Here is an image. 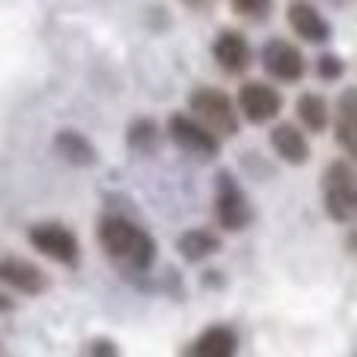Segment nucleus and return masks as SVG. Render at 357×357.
<instances>
[{
	"label": "nucleus",
	"instance_id": "1",
	"mask_svg": "<svg viewBox=\"0 0 357 357\" xmlns=\"http://www.w3.org/2000/svg\"><path fill=\"white\" fill-rule=\"evenodd\" d=\"M98 241L104 254H110L116 264L129 266V270H144L154 260V241L142 226L123 216H107L98 226Z\"/></svg>",
	"mask_w": 357,
	"mask_h": 357
},
{
	"label": "nucleus",
	"instance_id": "2",
	"mask_svg": "<svg viewBox=\"0 0 357 357\" xmlns=\"http://www.w3.org/2000/svg\"><path fill=\"white\" fill-rule=\"evenodd\" d=\"M191 113H195L197 123H204L210 132L216 135H235L238 132V119H235V107L216 88H197L188 100Z\"/></svg>",
	"mask_w": 357,
	"mask_h": 357
},
{
	"label": "nucleus",
	"instance_id": "3",
	"mask_svg": "<svg viewBox=\"0 0 357 357\" xmlns=\"http://www.w3.org/2000/svg\"><path fill=\"white\" fill-rule=\"evenodd\" d=\"M323 201H326V213L335 222H348L354 216V169L348 160H335L326 167Z\"/></svg>",
	"mask_w": 357,
	"mask_h": 357
},
{
	"label": "nucleus",
	"instance_id": "4",
	"mask_svg": "<svg viewBox=\"0 0 357 357\" xmlns=\"http://www.w3.org/2000/svg\"><path fill=\"white\" fill-rule=\"evenodd\" d=\"M29 241L50 260H60V264L73 266L79 260V241L69 232L66 226H56V222H41L29 232Z\"/></svg>",
	"mask_w": 357,
	"mask_h": 357
},
{
	"label": "nucleus",
	"instance_id": "5",
	"mask_svg": "<svg viewBox=\"0 0 357 357\" xmlns=\"http://www.w3.org/2000/svg\"><path fill=\"white\" fill-rule=\"evenodd\" d=\"M254 210H251V201L245 197V191L232 182L229 176H220V185H216V220H220L222 229H245L251 222Z\"/></svg>",
	"mask_w": 357,
	"mask_h": 357
},
{
	"label": "nucleus",
	"instance_id": "6",
	"mask_svg": "<svg viewBox=\"0 0 357 357\" xmlns=\"http://www.w3.org/2000/svg\"><path fill=\"white\" fill-rule=\"evenodd\" d=\"M169 135H173V142L182 151L197 154V157H213L216 151H220V138H216V132H210L207 126L197 123L195 116H182V113H176V116L169 119Z\"/></svg>",
	"mask_w": 357,
	"mask_h": 357
},
{
	"label": "nucleus",
	"instance_id": "7",
	"mask_svg": "<svg viewBox=\"0 0 357 357\" xmlns=\"http://www.w3.org/2000/svg\"><path fill=\"white\" fill-rule=\"evenodd\" d=\"M235 107H238V110L245 113V119H251V123H266V119H273L282 110V98H279V91L273 85H266V82H248V85H241Z\"/></svg>",
	"mask_w": 357,
	"mask_h": 357
},
{
	"label": "nucleus",
	"instance_id": "8",
	"mask_svg": "<svg viewBox=\"0 0 357 357\" xmlns=\"http://www.w3.org/2000/svg\"><path fill=\"white\" fill-rule=\"evenodd\" d=\"M264 66L273 79L279 82H298L304 75V56L289 41H270L264 47Z\"/></svg>",
	"mask_w": 357,
	"mask_h": 357
},
{
	"label": "nucleus",
	"instance_id": "9",
	"mask_svg": "<svg viewBox=\"0 0 357 357\" xmlns=\"http://www.w3.org/2000/svg\"><path fill=\"white\" fill-rule=\"evenodd\" d=\"M0 282L16 291H25V295H38V291H44V285H47V276H44L38 266H31L29 260L0 257Z\"/></svg>",
	"mask_w": 357,
	"mask_h": 357
},
{
	"label": "nucleus",
	"instance_id": "10",
	"mask_svg": "<svg viewBox=\"0 0 357 357\" xmlns=\"http://www.w3.org/2000/svg\"><path fill=\"white\" fill-rule=\"evenodd\" d=\"M289 25L298 31V38H304L307 44H323L329 38L326 19H323L320 10H317L314 3H307V0H295V3L289 6Z\"/></svg>",
	"mask_w": 357,
	"mask_h": 357
},
{
	"label": "nucleus",
	"instance_id": "11",
	"mask_svg": "<svg viewBox=\"0 0 357 357\" xmlns=\"http://www.w3.org/2000/svg\"><path fill=\"white\" fill-rule=\"evenodd\" d=\"M213 60L220 63L226 73H241L251 66V47H248L245 35L238 31H222L213 41Z\"/></svg>",
	"mask_w": 357,
	"mask_h": 357
},
{
	"label": "nucleus",
	"instance_id": "12",
	"mask_svg": "<svg viewBox=\"0 0 357 357\" xmlns=\"http://www.w3.org/2000/svg\"><path fill=\"white\" fill-rule=\"evenodd\" d=\"M270 144H273V151H276L285 163H295V167L307 160V154H310L304 132H298L295 126H289V123L276 126V129L270 132Z\"/></svg>",
	"mask_w": 357,
	"mask_h": 357
},
{
	"label": "nucleus",
	"instance_id": "13",
	"mask_svg": "<svg viewBox=\"0 0 357 357\" xmlns=\"http://www.w3.org/2000/svg\"><path fill=\"white\" fill-rule=\"evenodd\" d=\"M235 348H238V342H235L232 329L216 326V329H207V333L191 345V354L195 357H229Z\"/></svg>",
	"mask_w": 357,
	"mask_h": 357
},
{
	"label": "nucleus",
	"instance_id": "14",
	"mask_svg": "<svg viewBox=\"0 0 357 357\" xmlns=\"http://www.w3.org/2000/svg\"><path fill=\"white\" fill-rule=\"evenodd\" d=\"M298 119H301L310 132H323L329 126V104L320 94H301V98H298Z\"/></svg>",
	"mask_w": 357,
	"mask_h": 357
},
{
	"label": "nucleus",
	"instance_id": "15",
	"mask_svg": "<svg viewBox=\"0 0 357 357\" xmlns=\"http://www.w3.org/2000/svg\"><path fill=\"white\" fill-rule=\"evenodd\" d=\"M216 248H220V241H216V235H210L207 229H191V232H185L182 238H178V251H182L188 260L210 257Z\"/></svg>",
	"mask_w": 357,
	"mask_h": 357
},
{
	"label": "nucleus",
	"instance_id": "16",
	"mask_svg": "<svg viewBox=\"0 0 357 357\" xmlns=\"http://www.w3.org/2000/svg\"><path fill=\"white\" fill-rule=\"evenodd\" d=\"M351 100H354V91H345V98H342V104H339V123H335V135H339L342 148H345L348 154L354 151V107H351Z\"/></svg>",
	"mask_w": 357,
	"mask_h": 357
},
{
	"label": "nucleus",
	"instance_id": "17",
	"mask_svg": "<svg viewBox=\"0 0 357 357\" xmlns=\"http://www.w3.org/2000/svg\"><path fill=\"white\" fill-rule=\"evenodd\" d=\"M56 151L73 163H91V157H94V151L88 148V142L79 138L75 132H63V135L56 138Z\"/></svg>",
	"mask_w": 357,
	"mask_h": 357
},
{
	"label": "nucleus",
	"instance_id": "18",
	"mask_svg": "<svg viewBox=\"0 0 357 357\" xmlns=\"http://www.w3.org/2000/svg\"><path fill=\"white\" fill-rule=\"evenodd\" d=\"M232 6L241 13V16L257 19V16H264V13L270 10V0H232Z\"/></svg>",
	"mask_w": 357,
	"mask_h": 357
},
{
	"label": "nucleus",
	"instance_id": "19",
	"mask_svg": "<svg viewBox=\"0 0 357 357\" xmlns=\"http://www.w3.org/2000/svg\"><path fill=\"white\" fill-rule=\"evenodd\" d=\"M320 75H323V79H335V75H342V63L335 60V56L326 54L320 60Z\"/></svg>",
	"mask_w": 357,
	"mask_h": 357
},
{
	"label": "nucleus",
	"instance_id": "20",
	"mask_svg": "<svg viewBox=\"0 0 357 357\" xmlns=\"http://www.w3.org/2000/svg\"><path fill=\"white\" fill-rule=\"evenodd\" d=\"M191 3H197V0H191Z\"/></svg>",
	"mask_w": 357,
	"mask_h": 357
}]
</instances>
